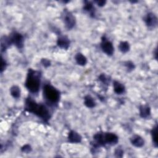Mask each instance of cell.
<instances>
[{"label":"cell","mask_w":158,"mask_h":158,"mask_svg":"<svg viewBox=\"0 0 158 158\" xmlns=\"http://www.w3.org/2000/svg\"><path fill=\"white\" fill-rule=\"evenodd\" d=\"M26 109L45 121H47L50 117V112L48 109L45 106L37 103L30 98H27L26 101Z\"/></svg>","instance_id":"1"},{"label":"cell","mask_w":158,"mask_h":158,"mask_svg":"<svg viewBox=\"0 0 158 158\" xmlns=\"http://www.w3.org/2000/svg\"><path fill=\"white\" fill-rule=\"evenodd\" d=\"M40 73L38 71L30 69L27 74L26 87L32 93H37L40 87Z\"/></svg>","instance_id":"2"},{"label":"cell","mask_w":158,"mask_h":158,"mask_svg":"<svg viewBox=\"0 0 158 158\" xmlns=\"http://www.w3.org/2000/svg\"><path fill=\"white\" fill-rule=\"evenodd\" d=\"M93 139L96 146H104L106 144H115L117 143L119 141L118 136L113 133H98L94 136Z\"/></svg>","instance_id":"3"},{"label":"cell","mask_w":158,"mask_h":158,"mask_svg":"<svg viewBox=\"0 0 158 158\" xmlns=\"http://www.w3.org/2000/svg\"><path fill=\"white\" fill-rule=\"evenodd\" d=\"M43 95L45 99L51 104L58 102L60 97L59 91L50 85H45L43 87Z\"/></svg>","instance_id":"4"},{"label":"cell","mask_w":158,"mask_h":158,"mask_svg":"<svg viewBox=\"0 0 158 158\" xmlns=\"http://www.w3.org/2000/svg\"><path fill=\"white\" fill-rule=\"evenodd\" d=\"M63 19L65 26L67 29H71L75 26V18L71 12L65 10L64 11Z\"/></svg>","instance_id":"5"},{"label":"cell","mask_w":158,"mask_h":158,"mask_svg":"<svg viewBox=\"0 0 158 158\" xmlns=\"http://www.w3.org/2000/svg\"><path fill=\"white\" fill-rule=\"evenodd\" d=\"M101 48L103 51L108 56H112L114 51V48L112 45V43L106 39L105 37H103L101 43Z\"/></svg>","instance_id":"6"},{"label":"cell","mask_w":158,"mask_h":158,"mask_svg":"<svg viewBox=\"0 0 158 158\" xmlns=\"http://www.w3.org/2000/svg\"><path fill=\"white\" fill-rule=\"evenodd\" d=\"M12 44L16 45V47L19 48L21 49L24 47V37L18 32H14L10 37Z\"/></svg>","instance_id":"7"},{"label":"cell","mask_w":158,"mask_h":158,"mask_svg":"<svg viewBox=\"0 0 158 158\" xmlns=\"http://www.w3.org/2000/svg\"><path fill=\"white\" fill-rule=\"evenodd\" d=\"M144 21L146 26L150 29H154L157 24V17L153 13H148L144 18Z\"/></svg>","instance_id":"8"},{"label":"cell","mask_w":158,"mask_h":158,"mask_svg":"<svg viewBox=\"0 0 158 158\" xmlns=\"http://www.w3.org/2000/svg\"><path fill=\"white\" fill-rule=\"evenodd\" d=\"M130 141L131 143L132 144V145H133L135 147L137 148H141L142 147L144 144V141L143 140V138L140 136V135H133L131 139H130Z\"/></svg>","instance_id":"9"},{"label":"cell","mask_w":158,"mask_h":158,"mask_svg":"<svg viewBox=\"0 0 158 158\" xmlns=\"http://www.w3.org/2000/svg\"><path fill=\"white\" fill-rule=\"evenodd\" d=\"M57 44L59 47L63 49L67 50L70 45V41L69 38L66 36L59 37L57 41Z\"/></svg>","instance_id":"10"},{"label":"cell","mask_w":158,"mask_h":158,"mask_svg":"<svg viewBox=\"0 0 158 158\" xmlns=\"http://www.w3.org/2000/svg\"><path fill=\"white\" fill-rule=\"evenodd\" d=\"M68 140L71 143H78L81 141L82 136H80V135L79 133H77L75 131H71L69 133Z\"/></svg>","instance_id":"11"},{"label":"cell","mask_w":158,"mask_h":158,"mask_svg":"<svg viewBox=\"0 0 158 158\" xmlns=\"http://www.w3.org/2000/svg\"><path fill=\"white\" fill-rule=\"evenodd\" d=\"M113 87H114V92L115 93H117V95H121L123 93H124V91H125L124 85L122 83H120L119 82L114 81V84H113Z\"/></svg>","instance_id":"12"},{"label":"cell","mask_w":158,"mask_h":158,"mask_svg":"<svg viewBox=\"0 0 158 158\" xmlns=\"http://www.w3.org/2000/svg\"><path fill=\"white\" fill-rule=\"evenodd\" d=\"M12 44L11 39L10 37H3L1 40V48L2 51H5Z\"/></svg>","instance_id":"13"},{"label":"cell","mask_w":158,"mask_h":158,"mask_svg":"<svg viewBox=\"0 0 158 158\" xmlns=\"http://www.w3.org/2000/svg\"><path fill=\"white\" fill-rule=\"evenodd\" d=\"M151 114L150 107L148 106H141L140 107V115L143 118H147Z\"/></svg>","instance_id":"14"},{"label":"cell","mask_w":158,"mask_h":158,"mask_svg":"<svg viewBox=\"0 0 158 158\" xmlns=\"http://www.w3.org/2000/svg\"><path fill=\"white\" fill-rule=\"evenodd\" d=\"M75 59L77 63L80 66H84L87 63V59L86 57L82 53H77L75 56Z\"/></svg>","instance_id":"15"},{"label":"cell","mask_w":158,"mask_h":158,"mask_svg":"<svg viewBox=\"0 0 158 158\" xmlns=\"http://www.w3.org/2000/svg\"><path fill=\"white\" fill-rule=\"evenodd\" d=\"M84 104L85 105L89 107V108H93L96 106V102L94 100V99L90 95H87L85 97L84 99Z\"/></svg>","instance_id":"16"},{"label":"cell","mask_w":158,"mask_h":158,"mask_svg":"<svg viewBox=\"0 0 158 158\" xmlns=\"http://www.w3.org/2000/svg\"><path fill=\"white\" fill-rule=\"evenodd\" d=\"M10 93L14 98H19L21 96V88L18 86L14 85L11 88Z\"/></svg>","instance_id":"17"},{"label":"cell","mask_w":158,"mask_h":158,"mask_svg":"<svg viewBox=\"0 0 158 158\" xmlns=\"http://www.w3.org/2000/svg\"><path fill=\"white\" fill-rule=\"evenodd\" d=\"M118 47L119 50L123 53L128 52L130 50V45L127 42H121L119 43Z\"/></svg>","instance_id":"18"},{"label":"cell","mask_w":158,"mask_h":158,"mask_svg":"<svg viewBox=\"0 0 158 158\" xmlns=\"http://www.w3.org/2000/svg\"><path fill=\"white\" fill-rule=\"evenodd\" d=\"M83 9L85 11L90 13V14L91 15L95 14L94 10H95V8L93 7V5L91 3H90L89 2H85Z\"/></svg>","instance_id":"19"},{"label":"cell","mask_w":158,"mask_h":158,"mask_svg":"<svg viewBox=\"0 0 158 158\" xmlns=\"http://www.w3.org/2000/svg\"><path fill=\"white\" fill-rule=\"evenodd\" d=\"M151 136L152 138V141L154 144H155V146L157 147V125H156L154 127L152 128L151 130Z\"/></svg>","instance_id":"20"},{"label":"cell","mask_w":158,"mask_h":158,"mask_svg":"<svg viewBox=\"0 0 158 158\" xmlns=\"http://www.w3.org/2000/svg\"><path fill=\"white\" fill-rule=\"evenodd\" d=\"M21 150H22V152H25V153H28V152H29L31 151L32 148H31V146H30V145L26 144V145L24 146L22 148Z\"/></svg>","instance_id":"21"},{"label":"cell","mask_w":158,"mask_h":158,"mask_svg":"<svg viewBox=\"0 0 158 158\" xmlns=\"http://www.w3.org/2000/svg\"><path fill=\"white\" fill-rule=\"evenodd\" d=\"M125 66L127 67V69H128L129 70H133L135 68L134 64L132 62H130V61H127L125 63Z\"/></svg>","instance_id":"22"},{"label":"cell","mask_w":158,"mask_h":158,"mask_svg":"<svg viewBox=\"0 0 158 158\" xmlns=\"http://www.w3.org/2000/svg\"><path fill=\"white\" fill-rule=\"evenodd\" d=\"M42 63L46 67L50 66V61L48 59H43L42 60Z\"/></svg>","instance_id":"23"},{"label":"cell","mask_w":158,"mask_h":158,"mask_svg":"<svg viewBox=\"0 0 158 158\" xmlns=\"http://www.w3.org/2000/svg\"><path fill=\"white\" fill-rule=\"evenodd\" d=\"M115 156L117 157H122V155H123V151L121 149H117L115 151Z\"/></svg>","instance_id":"24"},{"label":"cell","mask_w":158,"mask_h":158,"mask_svg":"<svg viewBox=\"0 0 158 158\" xmlns=\"http://www.w3.org/2000/svg\"><path fill=\"white\" fill-rule=\"evenodd\" d=\"M6 63L5 62V61L3 60V59H2V64H1V72H2L6 68Z\"/></svg>","instance_id":"25"},{"label":"cell","mask_w":158,"mask_h":158,"mask_svg":"<svg viewBox=\"0 0 158 158\" xmlns=\"http://www.w3.org/2000/svg\"><path fill=\"white\" fill-rule=\"evenodd\" d=\"M95 2H96V3L99 6H100V7H102V6H104L105 4H106V1H102V0H101V1H96Z\"/></svg>","instance_id":"26"}]
</instances>
